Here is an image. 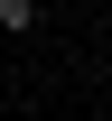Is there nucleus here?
Masks as SVG:
<instances>
[{"mask_svg": "<svg viewBox=\"0 0 112 121\" xmlns=\"http://www.w3.org/2000/svg\"><path fill=\"white\" fill-rule=\"evenodd\" d=\"M37 19V0H0V28H28Z\"/></svg>", "mask_w": 112, "mask_h": 121, "instance_id": "f257e3e1", "label": "nucleus"}]
</instances>
